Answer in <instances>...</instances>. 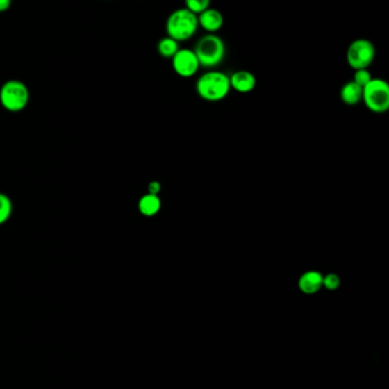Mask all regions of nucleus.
<instances>
[{"instance_id": "f257e3e1", "label": "nucleus", "mask_w": 389, "mask_h": 389, "mask_svg": "<svg viewBox=\"0 0 389 389\" xmlns=\"http://www.w3.org/2000/svg\"><path fill=\"white\" fill-rule=\"evenodd\" d=\"M195 90L207 102H220L230 94V76L222 71H208L197 80Z\"/></svg>"}, {"instance_id": "f03ea898", "label": "nucleus", "mask_w": 389, "mask_h": 389, "mask_svg": "<svg viewBox=\"0 0 389 389\" xmlns=\"http://www.w3.org/2000/svg\"><path fill=\"white\" fill-rule=\"evenodd\" d=\"M193 51L200 67L214 69L224 61L226 55V45L220 35L207 33L199 39Z\"/></svg>"}, {"instance_id": "7ed1b4c3", "label": "nucleus", "mask_w": 389, "mask_h": 389, "mask_svg": "<svg viewBox=\"0 0 389 389\" xmlns=\"http://www.w3.org/2000/svg\"><path fill=\"white\" fill-rule=\"evenodd\" d=\"M198 29V16L190 12L185 7L174 10L167 19V37H170L177 42H186L191 39Z\"/></svg>"}, {"instance_id": "20e7f679", "label": "nucleus", "mask_w": 389, "mask_h": 389, "mask_svg": "<svg viewBox=\"0 0 389 389\" xmlns=\"http://www.w3.org/2000/svg\"><path fill=\"white\" fill-rule=\"evenodd\" d=\"M30 102V90L17 79L7 80L0 87V104L12 113L23 111Z\"/></svg>"}, {"instance_id": "39448f33", "label": "nucleus", "mask_w": 389, "mask_h": 389, "mask_svg": "<svg viewBox=\"0 0 389 389\" xmlns=\"http://www.w3.org/2000/svg\"><path fill=\"white\" fill-rule=\"evenodd\" d=\"M362 101L367 109L374 113H385L389 109V86L387 81L372 78L363 88Z\"/></svg>"}, {"instance_id": "423d86ee", "label": "nucleus", "mask_w": 389, "mask_h": 389, "mask_svg": "<svg viewBox=\"0 0 389 389\" xmlns=\"http://www.w3.org/2000/svg\"><path fill=\"white\" fill-rule=\"evenodd\" d=\"M376 58V48L374 42L369 39H356L348 46L347 63L351 69L355 71L361 69H367L371 64L374 63Z\"/></svg>"}, {"instance_id": "0eeeda50", "label": "nucleus", "mask_w": 389, "mask_h": 389, "mask_svg": "<svg viewBox=\"0 0 389 389\" xmlns=\"http://www.w3.org/2000/svg\"><path fill=\"white\" fill-rule=\"evenodd\" d=\"M172 69L182 78L194 77L200 69V64L194 51L188 48H179V51L172 58Z\"/></svg>"}, {"instance_id": "6e6552de", "label": "nucleus", "mask_w": 389, "mask_h": 389, "mask_svg": "<svg viewBox=\"0 0 389 389\" xmlns=\"http://www.w3.org/2000/svg\"><path fill=\"white\" fill-rule=\"evenodd\" d=\"M199 28L211 35H216L224 26V16L216 8H208L204 13L198 15Z\"/></svg>"}, {"instance_id": "1a4fd4ad", "label": "nucleus", "mask_w": 389, "mask_h": 389, "mask_svg": "<svg viewBox=\"0 0 389 389\" xmlns=\"http://www.w3.org/2000/svg\"><path fill=\"white\" fill-rule=\"evenodd\" d=\"M231 90L238 93L248 94L255 90L257 79L255 74L247 70H240L230 76Z\"/></svg>"}, {"instance_id": "9d476101", "label": "nucleus", "mask_w": 389, "mask_h": 389, "mask_svg": "<svg viewBox=\"0 0 389 389\" xmlns=\"http://www.w3.org/2000/svg\"><path fill=\"white\" fill-rule=\"evenodd\" d=\"M163 207V202L159 195L144 194L138 201V211L145 217H154L156 214H159Z\"/></svg>"}, {"instance_id": "9b49d317", "label": "nucleus", "mask_w": 389, "mask_h": 389, "mask_svg": "<svg viewBox=\"0 0 389 389\" xmlns=\"http://www.w3.org/2000/svg\"><path fill=\"white\" fill-rule=\"evenodd\" d=\"M362 94H363V88L351 80L342 87L340 99L346 106H356L362 101Z\"/></svg>"}, {"instance_id": "f8f14e48", "label": "nucleus", "mask_w": 389, "mask_h": 389, "mask_svg": "<svg viewBox=\"0 0 389 389\" xmlns=\"http://www.w3.org/2000/svg\"><path fill=\"white\" fill-rule=\"evenodd\" d=\"M323 278L319 272H307L299 281V287L305 294H314L322 287Z\"/></svg>"}, {"instance_id": "ddd939ff", "label": "nucleus", "mask_w": 389, "mask_h": 389, "mask_svg": "<svg viewBox=\"0 0 389 389\" xmlns=\"http://www.w3.org/2000/svg\"><path fill=\"white\" fill-rule=\"evenodd\" d=\"M179 51V42L170 37H165L158 42V53L165 58H172Z\"/></svg>"}, {"instance_id": "4468645a", "label": "nucleus", "mask_w": 389, "mask_h": 389, "mask_svg": "<svg viewBox=\"0 0 389 389\" xmlns=\"http://www.w3.org/2000/svg\"><path fill=\"white\" fill-rule=\"evenodd\" d=\"M13 214V202L8 195L0 192V225L6 223Z\"/></svg>"}, {"instance_id": "2eb2a0df", "label": "nucleus", "mask_w": 389, "mask_h": 389, "mask_svg": "<svg viewBox=\"0 0 389 389\" xmlns=\"http://www.w3.org/2000/svg\"><path fill=\"white\" fill-rule=\"evenodd\" d=\"M185 8L198 16L204 13V10L210 8V1L209 0H188L185 3Z\"/></svg>"}, {"instance_id": "dca6fc26", "label": "nucleus", "mask_w": 389, "mask_h": 389, "mask_svg": "<svg viewBox=\"0 0 389 389\" xmlns=\"http://www.w3.org/2000/svg\"><path fill=\"white\" fill-rule=\"evenodd\" d=\"M372 78L374 77H372L370 71L367 70V69H361V70L355 71L353 81L355 83H358V86L364 88V87L367 86V83H370Z\"/></svg>"}, {"instance_id": "f3484780", "label": "nucleus", "mask_w": 389, "mask_h": 389, "mask_svg": "<svg viewBox=\"0 0 389 389\" xmlns=\"http://www.w3.org/2000/svg\"><path fill=\"white\" fill-rule=\"evenodd\" d=\"M339 283H340V281H339L338 276L335 274L328 275L326 279H323V284L328 289H336V288H338Z\"/></svg>"}, {"instance_id": "a211bd4d", "label": "nucleus", "mask_w": 389, "mask_h": 389, "mask_svg": "<svg viewBox=\"0 0 389 389\" xmlns=\"http://www.w3.org/2000/svg\"><path fill=\"white\" fill-rule=\"evenodd\" d=\"M160 191H161V184L158 181H152L147 186V193L150 194L159 195Z\"/></svg>"}, {"instance_id": "6ab92c4d", "label": "nucleus", "mask_w": 389, "mask_h": 389, "mask_svg": "<svg viewBox=\"0 0 389 389\" xmlns=\"http://www.w3.org/2000/svg\"><path fill=\"white\" fill-rule=\"evenodd\" d=\"M12 6V1L10 0H0V13L7 12Z\"/></svg>"}]
</instances>
